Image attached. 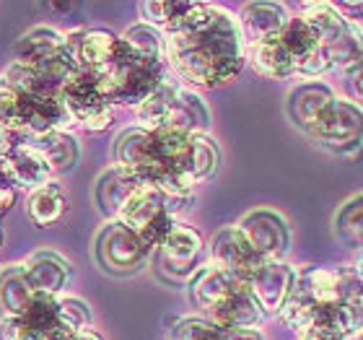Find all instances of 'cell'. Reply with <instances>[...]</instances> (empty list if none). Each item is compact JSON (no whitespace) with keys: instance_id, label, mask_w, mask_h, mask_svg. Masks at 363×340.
<instances>
[{"instance_id":"1","label":"cell","mask_w":363,"mask_h":340,"mask_svg":"<svg viewBox=\"0 0 363 340\" xmlns=\"http://www.w3.org/2000/svg\"><path fill=\"white\" fill-rule=\"evenodd\" d=\"M167 62L182 84L216 89L234 81L247 62L239 18L211 3H200L192 21L167 37Z\"/></svg>"},{"instance_id":"2","label":"cell","mask_w":363,"mask_h":340,"mask_svg":"<svg viewBox=\"0 0 363 340\" xmlns=\"http://www.w3.org/2000/svg\"><path fill=\"white\" fill-rule=\"evenodd\" d=\"M301 18L314 31L319 47L327 53L333 68L356 70L363 60V29L350 23L333 3L303 6Z\"/></svg>"},{"instance_id":"3","label":"cell","mask_w":363,"mask_h":340,"mask_svg":"<svg viewBox=\"0 0 363 340\" xmlns=\"http://www.w3.org/2000/svg\"><path fill=\"white\" fill-rule=\"evenodd\" d=\"M322 146L333 151L348 153L356 151L363 143V106L350 102V99L335 97L330 104L322 109L317 122L306 133Z\"/></svg>"},{"instance_id":"4","label":"cell","mask_w":363,"mask_h":340,"mask_svg":"<svg viewBox=\"0 0 363 340\" xmlns=\"http://www.w3.org/2000/svg\"><path fill=\"white\" fill-rule=\"evenodd\" d=\"M151 247L145 239L122 221H106V226L96 236V257L106 273L128 275L140 270L151 257Z\"/></svg>"},{"instance_id":"5","label":"cell","mask_w":363,"mask_h":340,"mask_svg":"<svg viewBox=\"0 0 363 340\" xmlns=\"http://www.w3.org/2000/svg\"><path fill=\"white\" fill-rule=\"evenodd\" d=\"M62 102L78 125L89 133H104L114 122V104L104 97L99 81L89 70H78L73 76V81L62 91Z\"/></svg>"},{"instance_id":"6","label":"cell","mask_w":363,"mask_h":340,"mask_svg":"<svg viewBox=\"0 0 363 340\" xmlns=\"http://www.w3.org/2000/svg\"><path fill=\"white\" fill-rule=\"evenodd\" d=\"M296 291L306 294L322 307L361 302L363 278L356 273V268H306L298 273Z\"/></svg>"},{"instance_id":"7","label":"cell","mask_w":363,"mask_h":340,"mask_svg":"<svg viewBox=\"0 0 363 340\" xmlns=\"http://www.w3.org/2000/svg\"><path fill=\"white\" fill-rule=\"evenodd\" d=\"M205 242L200 231L192 229L189 224H177L172 234L164 239L159 247V265L169 278L174 280H189L200 270V260H203Z\"/></svg>"},{"instance_id":"8","label":"cell","mask_w":363,"mask_h":340,"mask_svg":"<svg viewBox=\"0 0 363 340\" xmlns=\"http://www.w3.org/2000/svg\"><path fill=\"white\" fill-rule=\"evenodd\" d=\"M236 226L242 229L250 244L265 260H283L291 250V226L286 216H280L272 208L250 211Z\"/></svg>"},{"instance_id":"9","label":"cell","mask_w":363,"mask_h":340,"mask_svg":"<svg viewBox=\"0 0 363 340\" xmlns=\"http://www.w3.org/2000/svg\"><path fill=\"white\" fill-rule=\"evenodd\" d=\"M280 42L286 45L288 55L294 57L296 65V78H322L333 70V62L327 57V53L319 47L314 31L309 29V23L303 21L301 16L291 18V23L286 26V31L280 34Z\"/></svg>"},{"instance_id":"10","label":"cell","mask_w":363,"mask_h":340,"mask_svg":"<svg viewBox=\"0 0 363 340\" xmlns=\"http://www.w3.org/2000/svg\"><path fill=\"white\" fill-rule=\"evenodd\" d=\"M114 164L135 172L148 185H153L164 174L159 151H156V138H153L151 130L138 128V125L135 128H128L117 138V143H114Z\"/></svg>"},{"instance_id":"11","label":"cell","mask_w":363,"mask_h":340,"mask_svg":"<svg viewBox=\"0 0 363 340\" xmlns=\"http://www.w3.org/2000/svg\"><path fill=\"white\" fill-rule=\"evenodd\" d=\"M211 263L226 268L247 283L259 270V265L265 263V257H259V252L252 247L239 226H223L211 239Z\"/></svg>"},{"instance_id":"12","label":"cell","mask_w":363,"mask_h":340,"mask_svg":"<svg viewBox=\"0 0 363 340\" xmlns=\"http://www.w3.org/2000/svg\"><path fill=\"white\" fill-rule=\"evenodd\" d=\"M65 47L73 53L81 70L101 73L117 57L120 37L109 29H73L65 31Z\"/></svg>"},{"instance_id":"13","label":"cell","mask_w":363,"mask_h":340,"mask_svg":"<svg viewBox=\"0 0 363 340\" xmlns=\"http://www.w3.org/2000/svg\"><path fill=\"white\" fill-rule=\"evenodd\" d=\"M3 161H6V169L11 174L13 187H26L34 192V190L50 185L55 177L47 159L34 148L29 136H23V133H13V146L8 148Z\"/></svg>"},{"instance_id":"14","label":"cell","mask_w":363,"mask_h":340,"mask_svg":"<svg viewBox=\"0 0 363 340\" xmlns=\"http://www.w3.org/2000/svg\"><path fill=\"white\" fill-rule=\"evenodd\" d=\"M296 280H298V270L296 268H291L283 260H265L247 283H250V288L255 291L259 304L270 314V312H280L286 307L291 294H294Z\"/></svg>"},{"instance_id":"15","label":"cell","mask_w":363,"mask_h":340,"mask_svg":"<svg viewBox=\"0 0 363 340\" xmlns=\"http://www.w3.org/2000/svg\"><path fill=\"white\" fill-rule=\"evenodd\" d=\"M265 307L259 304V299L255 296V291L250 288V283H239L231 294L213 307L205 317L213 319L223 330H242V327H259L265 319Z\"/></svg>"},{"instance_id":"16","label":"cell","mask_w":363,"mask_h":340,"mask_svg":"<svg viewBox=\"0 0 363 340\" xmlns=\"http://www.w3.org/2000/svg\"><path fill=\"white\" fill-rule=\"evenodd\" d=\"M65 34L52 26H34L26 34L16 39L13 45V62H21L26 68L42 70L52 65L57 57L65 55Z\"/></svg>"},{"instance_id":"17","label":"cell","mask_w":363,"mask_h":340,"mask_svg":"<svg viewBox=\"0 0 363 340\" xmlns=\"http://www.w3.org/2000/svg\"><path fill=\"white\" fill-rule=\"evenodd\" d=\"M291 23L288 8L280 3H247L239 13V29L247 47L278 39Z\"/></svg>"},{"instance_id":"18","label":"cell","mask_w":363,"mask_h":340,"mask_svg":"<svg viewBox=\"0 0 363 340\" xmlns=\"http://www.w3.org/2000/svg\"><path fill=\"white\" fill-rule=\"evenodd\" d=\"M23 273L29 286L34 288V294H47V296H62V291L70 283V263L57 252L39 250L23 263Z\"/></svg>"},{"instance_id":"19","label":"cell","mask_w":363,"mask_h":340,"mask_svg":"<svg viewBox=\"0 0 363 340\" xmlns=\"http://www.w3.org/2000/svg\"><path fill=\"white\" fill-rule=\"evenodd\" d=\"M145 182L138 177L135 172H130L125 167H109L96 182V190H94V197H96L99 211L104 213L109 221H117V216L122 213L125 203L135 195L138 190L143 187Z\"/></svg>"},{"instance_id":"20","label":"cell","mask_w":363,"mask_h":340,"mask_svg":"<svg viewBox=\"0 0 363 340\" xmlns=\"http://www.w3.org/2000/svg\"><path fill=\"white\" fill-rule=\"evenodd\" d=\"M239 283H244V280H239L234 273H228L226 268H220V265H216V263H205V265H200V270L187 280L189 299H192V304H195L197 309L208 314V312H211L213 307H218Z\"/></svg>"},{"instance_id":"21","label":"cell","mask_w":363,"mask_h":340,"mask_svg":"<svg viewBox=\"0 0 363 340\" xmlns=\"http://www.w3.org/2000/svg\"><path fill=\"white\" fill-rule=\"evenodd\" d=\"M211 128V109L203 102V97L182 84L174 97V104L169 109L164 130H174L182 136H208Z\"/></svg>"},{"instance_id":"22","label":"cell","mask_w":363,"mask_h":340,"mask_svg":"<svg viewBox=\"0 0 363 340\" xmlns=\"http://www.w3.org/2000/svg\"><path fill=\"white\" fill-rule=\"evenodd\" d=\"M335 99V91L322 81H303V84L294 86L288 94V117L294 120L296 128H301L303 133H309L311 125L317 122L330 102Z\"/></svg>"},{"instance_id":"23","label":"cell","mask_w":363,"mask_h":340,"mask_svg":"<svg viewBox=\"0 0 363 340\" xmlns=\"http://www.w3.org/2000/svg\"><path fill=\"white\" fill-rule=\"evenodd\" d=\"M167 211H169L167 195H164L156 185H148V182H145L143 187L138 190L135 195L125 203V208H122V213L117 216V221H122L125 226H130L133 231H138V234H143L145 229L151 226L153 221L159 219V216H164Z\"/></svg>"},{"instance_id":"24","label":"cell","mask_w":363,"mask_h":340,"mask_svg":"<svg viewBox=\"0 0 363 340\" xmlns=\"http://www.w3.org/2000/svg\"><path fill=\"white\" fill-rule=\"evenodd\" d=\"M34 288L26 280L23 265H11L0 273V319L23 317L34 302Z\"/></svg>"},{"instance_id":"25","label":"cell","mask_w":363,"mask_h":340,"mask_svg":"<svg viewBox=\"0 0 363 340\" xmlns=\"http://www.w3.org/2000/svg\"><path fill=\"white\" fill-rule=\"evenodd\" d=\"M247 60L252 62V68L257 70L259 76L270 78V81H286V78L296 76L294 57L288 55L280 37L262 42V45L247 47Z\"/></svg>"},{"instance_id":"26","label":"cell","mask_w":363,"mask_h":340,"mask_svg":"<svg viewBox=\"0 0 363 340\" xmlns=\"http://www.w3.org/2000/svg\"><path fill=\"white\" fill-rule=\"evenodd\" d=\"M29 141L34 143L42 156L47 159L52 174L70 172L81 159V146H78L73 133H42V136H29Z\"/></svg>"},{"instance_id":"27","label":"cell","mask_w":363,"mask_h":340,"mask_svg":"<svg viewBox=\"0 0 363 340\" xmlns=\"http://www.w3.org/2000/svg\"><path fill=\"white\" fill-rule=\"evenodd\" d=\"M65 208H68L65 190L55 180L50 185H45V187L34 190L29 195V200H26V213H29L31 224L39 229L55 226L65 216Z\"/></svg>"},{"instance_id":"28","label":"cell","mask_w":363,"mask_h":340,"mask_svg":"<svg viewBox=\"0 0 363 340\" xmlns=\"http://www.w3.org/2000/svg\"><path fill=\"white\" fill-rule=\"evenodd\" d=\"M182 81L172 73L161 81V86L153 91L151 97L145 99L143 104L135 109V120H138V128H145V130H161L164 128V122H167V114L174 104V97L177 91H179Z\"/></svg>"},{"instance_id":"29","label":"cell","mask_w":363,"mask_h":340,"mask_svg":"<svg viewBox=\"0 0 363 340\" xmlns=\"http://www.w3.org/2000/svg\"><path fill=\"white\" fill-rule=\"evenodd\" d=\"M145 23L156 26L164 34H177L192 21V16L200 11V3H189V0H177V3H143Z\"/></svg>"},{"instance_id":"30","label":"cell","mask_w":363,"mask_h":340,"mask_svg":"<svg viewBox=\"0 0 363 340\" xmlns=\"http://www.w3.org/2000/svg\"><path fill=\"white\" fill-rule=\"evenodd\" d=\"M314 325L327 327V330H333V333H337L345 340L358 338V335H363V299L361 302L319 307V314H317V322H314Z\"/></svg>"},{"instance_id":"31","label":"cell","mask_w":363,"mask_h":340,"mask_svg":"<svg viewBox=\"0 0 363 340\" xmlns=\"http://www.w3.org/2000/svg\"><path fill=\"white\" fill-rule=\"evenodd\" d=\"M125 45L138 55V57H143V60H151V62H167V34L159 31L156 26L151 23H133L125 34Z\"/></svg>"},{"instance_id":"32","label":"cell","mask_w":363,"mask_h":340,"mask_svg":"<svg viewBox=\"0 0 363 340\" xmlns=\"http://www.w3.org/2000/svg\"><path fill=\"white\" fill-rule=\"evenodd\" d=\"M220 164L218 143L211 136H192V151H189L187 174L195 180V185L211 180Z\"/></svg>"},{"instance_id":"33","label":"cell","mask_w":363,"mask_h":340,"mask_svg":"<svg viewBox=\"0 0 363 340\" xmlns=\"http://www.w3.org/2000/svg\"><path fill=\"white\" fill-rule=\"evenodd\" d=\"M335 234L353 250H363V195L350 197L348 203L337 211Z\"/></svg>"},{"instance_id":"34","label":"cell","mask_w":363,"mask_h":340,"mask_svg":"<svg viewBox=\"0 0 363 340\" xmlns=\"http://www.w3.org/2000/svg\"><path fill=\"white\" fill-rule=\"evenodd\" d=\"M226 330L208 317H184L172 327V340H223Z\"/></svg>"},{"instance_id":"35","label":"cell","mask_w":363,"mask_h":340,"mask_svg":"<svg viewBox=\"0 0 363 340\" xmlns=\"http://www.w3.org/2000/svg\"><path fill=\"white\" fill-rule=\"evenodd\" d=\"M23 106L26 97L0 81V125L11 133H23Z\"/></svg>"},{"instance_id":"36","label":"cell","mask_w":363,"mask_h":340,"mask_svg":"<svg viewBox=\"0 0 363 340\" xmlns=\"http://www.w3.org/2000/svg\"><path fill=\"white\" fill-rule=\"evenodd\" d=\"M57 304H60V319L62 325L73 330V333H81V330H89L91 322H94V314H91V307L78 299V296H57Z\"/></svg>"},{"instance_id":"37","label":"cell","mask_w":363,"mask_h":340,"mask_svg":"<svg viewBox=\"0 0 363 340\" xmlns=\"http://www.w3.org/2000/svg\"><path fill=\"white\" fill-rule=\"evenodd\" d=\"M0 338L3 340H45L23 317L0 319Z\"/></svg>"},{"instance_id":"38","label":"cell","mask_w":363,"mask_h":340,"mask_svg":"<svg viewBox=\"0 0 363 340\" xmlns=\"http://www.w3.org/2000/svg\"><path fill=\"white\" fill-rule=\"evenodd\" d=\"M223 340H265V333L259 327H242V330H226Z\"/></svg>"},{"instance_id":"39","label":"cell","mask_w":363,"mask_h":340,"mask_svg":"<svg viewBox=\"0 0 363 340\" xmlns=\"http://www.w3.org/2000/svg\"><path fill=\"white\" fill-rule=\"evenodd\" d=\"M16 203V187L13 185H6L0 182V216H6Z\"/></svg>"},{"instance_id":"40","label":"cell","mask_w":363,"mask_h":340,"mask_svg":"<svg viewBox=\"0 0 363 340\" xmlns=\"http://www.w3.org/2000/svg\"><path fill=\"white\" fill-rule=\"evenodd\" d=\"M11 146H13V133H11L8 128H3V125H0V159L6 156Z\"/></svg>"},{"instance_id":"41","label":"cell","mask_w":363,"mask_h":340,"mask_svg":"<svg viewBox=\"0 0 363 340\" xmlns=\"http://www.w3.org/2000/svg\"><path fill=\"white\" fill-rule=\"evenodd\" d=\"M70 340H104V338H101L94 327H89V330H81V333H76Z\"/></svg>"},{"instance_id":"42","label":"cell","mask_w":363,"mask_h":340,"mask_svg":"<svg viewBox=\"0 0 363 340\" xmlns=\"http://www.w3.org/2000/svg\"><path fill=\"white\" fill-rule=\"evenodd\" d=\"M353 268H356V273H358V275H361V278H363V255L358 257V260H356V265H353Z\"/></svg>"},{"instance_id":"43","label":"cell","mask_w":363,"mask_h":340,"mask_svg":"<svg viewBox=\"0 0 363 340\" xmlns=\"http://www.w3.org/2000/svg\"><path fill=\"white\" fill-rule=\"evenodd\" d=\"M0 244H3V229H0Z\"/></svg>"},{"instance_id":"44","label":"cell","mask_w":363,"mask_h":340,"mask_svg":"<svg viewBox=\"0 0 363 340\" xmlns=\"http://www.w3.org/2000/svg\"><path fill=\"white\" fill-rule=\"evenodd\" d=\"M358 340H363V335H358Z\"/></svg>"}]
</instances>
